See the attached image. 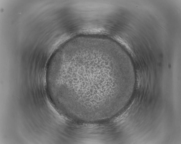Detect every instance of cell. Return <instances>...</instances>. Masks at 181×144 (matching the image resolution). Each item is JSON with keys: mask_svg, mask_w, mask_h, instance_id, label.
<instances>
[{"mask_svg": "<svg viewBox=\"0 0 181 144\" xmlns=\"http://www.w3.org/2000/svg\"><path fill=\"white\" fill-rule=\"evenodd\" d=\"M115 57L109 49L91 45L59 57L51 75L56 101L70 113L84 117L97 118L112 112L132 73L128 63H119Z\"/></svg>", "mask_w": 181, "mask_h": 144, "instance_id": "cell-1", "label": "cell"}]
</instances>
